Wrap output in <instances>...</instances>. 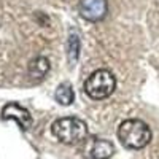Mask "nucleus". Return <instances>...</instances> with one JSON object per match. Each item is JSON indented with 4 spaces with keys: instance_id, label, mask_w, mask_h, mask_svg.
<instances>
[{
    "instance_id": "f257e3e1",
    "label": "nucleus",
    "mask_w": 159,
    "mask_h": 159,
    "mask_svg": "<svg viewBox=\"0 0 159 159\" xmlns=\"http://www.w3.org/2000/svg\"><path fill=\"white\" fill-rule=\"evenodd\" d=\"M118 139L129 150H142L151 142V129L142 119H126L118 127Z\"/></svg>"
},
{
    "instance_id": "f03ea898",
    "label": "nucleus",
    "mask_w": 159,
    "mask_h": 159,
    "mask_svg": "<svg viewBox=\"0 0 159 159\" xmlns=\"http://www.w3.org/2000/svg\"><path fill=\"white\" fill-rule=\"evenodd\" d=\"M54 137L64 145H78L88 135V127L83 119L78 118H61L51 127Z\"/></svg>"
},
{
    "instance_id": "7ed1b4c3",
    "label": "nucleus",
    "mask_w": 159,
    "mask_h": 159,
    "mask_svg": "<svg viewBox=\"0 0 159 159\" xmlns=\"http://www.w3.org/2000/svg\"><path fill=\"white\" fill-rule=\"evenodd\" d=\"M115 88H116L115 75L105 69L96 70L84 83V92L94 100L107 99L108 96L113 94Z\"/></svg>"
},
{
    "instance_id": "20e7f679",
    "label": "nucleus",
    "mask_w": 159,
    "mask_h": 159,
    "mask_svg": "<svg viewBox=\"0 0 159 159\" xmlns=\"http://www.w3.org/2000/svg\"><path fill=\"white\" fill-rule=\"evenodd\" d=\"M115 153L113 143L97 137H88L83 140L81 154L84 159H108Z\"/></svg>"
},
{
    "instance_id": "39448f33",
    "label": "nucleus",
    "mask_w": 159,
    "mask_h": 159,
    "mask_svg": "<svg viewBox=\"0 0 159 159\" xmlns=\"http://www.w3.org/2000/svg\"><path fill=\"white\" fill-rule=\"evenodd\" d=\"M80 13L84 19L97 22L107 16L108 3L107 0H81L80 2Z\"/></svg>"
},
{
    "instance_id": "423d86ee",
    "label": "nucleus",
    "mask_w": 159,
    "mask_h": 159,
    "mask_svg": "<svg viewBox=\"0 0 159 159\" xmlns=\"http://www.w3.org/2000/svg\"><path fill=\"white\" fill-rule=\"evenodd\" d=\"M2 116L3 119H15V121L19 124V127L22 130H27L32 127V115L29 113V110H25L21 105L11 102L8 105H5L2 110Z\"/></svg>"
},
{
    "instance_id": "0eeeda50",
    "label": "nucleus",
    "mask_w": 159,
    "mask_h": 159,
    "mask_svg": "<svg viewBox=\"0 0 159 159\" xmlns=\"http://www.w3.org/2000/svg\"><path fill=\"white\" fill-rule=\"evenodd\" d=\"M49 72V61L46 57H37L29 64V75L35 80L43 78Z\"/></svg>"
},
{
    "instance_id": "6e6552de",
    "label": "nucleus",
    "mask_w": 159,
    "mask_h": 159,
    "mask_svg": "<svg viewBox=\"0 0 159 159\" xmlns=\"http://www.w3.org/2000/svg\"><path fill=\"white\" fill-rule=\"evenodd\" d=\"M56 100L61 105H72L75 100V92L70 83H62L56 89Z\"/></svg>"
},
{
    "instance_id": "1a4fd4ad",
    "label": "nucleus",
    "mask_w": 159,
    "mask_h": 159,
    "mask_svg": "<svg viewBox=\"0 0 159 159\" xmlns=\"http://www.w3.org/2000/svg\"><path fill=\"white\" fill-rule=\"evenodd\" d=\"M69 62L73 65L78 59L80 54V38L76 35H70L69 37Z\"/></svg>"
}]
</instances>
